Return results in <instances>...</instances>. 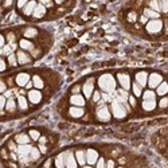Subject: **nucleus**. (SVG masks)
<instances>
[{
  "mask_svg": "<svg viewBox=\"0 0 168 168\" xmlns=\"http://www.w3.org/2000/svg\"><path fill=\"white\" fill-rule=\"evenodd\" d=\"M30 82V76L27 73H20L16 76V83L19 86H26Z\"/></svg>",
  "mask_w": 168,
  "mask_h": 168,
  "instance_id": "2eb2a0df",
  "label": "nucleus"
},
{
  "mask_svg": "<svg viewBox=\"0 0 168 168\" xmlns=\"http://www.w3.org/2000/svg\"><path fill=\"white\" fill-rule=\"evenodd\" d=\"M145 29H147V31L149 34H157L161 31V29H163V22L160 19H152L147 23Z\"/></svg>",
  "mask_w": 168,
  "mask_h": 168,
  "instance_id": "7ed1b4c3",
  "label": "nucleus"
},
{
  "mask_svg": "<svg viewBox=\"0 0 168 168\" xmlns=\"http://www.w3.org/2000/svg\"><path fill=\"white\" fill-rule=\"evenodd\" d=\"M11 94H12V93L10 92V90H8V92H5V93H4V96H5V97H11Z\"/></svg>",
  "mask_w": 168,
  "mask_h": 168,
  "instance_id": "13d9d810",
  "label": "nucleus"
},
{
  "mask_svg": "<svg viewBox=\"0 0 168 168\" xmlns=\"http://www.w3.org/2000/svg\"><path fill=\"white\" fill-rule=\"evenodd\" d=\"M78 161H77V157L74 156L71 152H66V157H65V166L67 168H76Z\"/></svg>",
  "mask_w": 168,
  "mask_h": 168,
  "instance_id": "9d476101",
  "label": "nucleus"
},
{
  "mask_svg": "<svg viewBox=\"0 0 168 168\" xmlns=\"http://www.w3.org/2000/svg\"><path fill=\"white\" fill-rule=\"evenodd\" d=\"M14 39H15V35L14 34H8V40H10V42H14Z\"/></svg>",
  "mask_w": 168,
  "mask_h": 168,
  "instance_id": "3c124183",
  "label": "nucleus"
},
{
  "mask_svg": "<svg viewBox=\"0 0 168 168\" xmlns=\"http://www.w3.org/2000/svg\"><path fill=\"white\" fill-rule=\"evenodd\" d=\"M161 82H163V77L159 73H152L151 76H148V85L151 89H156Z\"/></svg>",
  "mask_w": 168,
  "mask_h": 168,
  "instance_id": "39448f33",
  "label": "nucleus"
},
{
  "mask_svg": "<svg viewBox=\"0 0 168 168\" xmlns=\"http://www.w3.org/2000/svg\"><path fill=\"white\" fill-rule=\"evenodd\" d=\"M144 15L147 18H151V19H159V12H156V11H153L152 8H145L144 10Z\"/></svg>",
  "mask_w": 168,
  "mask_h": 168,
  "instance_id": "5701e85b",
  "label": "nucleus"
},
{
  "mask_svg": "<svg viewBox=\"0 0 168 168\" xmlns=\"http://www.w3.org/2000/svg\"><path fill=\"white\" fill-rule=\"evenodd\" d=\"M45 14H46V7L43 4H38L36 5V8H35V11H34V18H36V19H39V18H42V16H45Z\"/></svg>",
  "mask_w": 168,
  "mask_h": 168,
  "instance_id": "6ab92c4d",
  "label": "nucleus"
},
{
  "mask_svg": "<svg viewBox=\"0 0 168 168\" xmlns=\"http://www.w3.org/2000/svg\"><path fill=\"white\" fill-rule=\"evenodd\" d=\"M27 3H29V0H18V7H19V8H24Z\"/></svg>",
  "mask_w": 168,
  "mask_h": 168,
  "instance_id": "ea45409f",
  "label": "nucleus"
},
{
  "mask_svg": "<svg viewBox=\"0 0 168 168\" xmlns=\"http://www.w3.org/2000/svg\"><path fill=\"white\" fill-rule=\"evenodd\" d=\"M73 92H74V93L79 92V86H76V88H74V89H73Z\"/></svg>",
  "mask_w": 168,
  "mask_h": 168,
  "instance_id": "bf43d9fd",
  "label": "nucleus"
},
{
  "mask_svg": "<svg viewBox=\"0 0 168 168\" xmlns=\"http://www.w3.org/2000/svg\"><path fill=\"white\" fill-rule=\"evenodd\" d=\"M32 85H34V82H31V81H30V82L26 85V88H27V89H31V88H32Z\"/></svg>",
  "mask_w": 168,
  "mask_h": 168,
  "instance_id": "6e6d98bb",
  "label": "nucleus"
},
{
  "mask_svg": "<svg viewBox=\"0 0 168 168\" xmlns=\"http://www.w3.org/2000/svg\"><path fill=\"white\" fill-rule=\"evenodd\" d=\"M29 99L31 104H39V102L42 101V93H40L39 90H30Z\"/></svg>",
  "mask_w": 168,
  "mask_h": 168,
  "instance_id": "9b49d317",
  "label": "nucleus"
},
{
  "mask_svg": "<svg viewBox=\"0 0 168 168\" xmlns=\"http://www.w3.org/2000/svg\"><path fill=\"white\" fill-rule=\"evenodd\" d=\"M5 109H7L8 112H15V109H16V104H15V101L12 98H8L7 99V105H5Z\"/></svg>",
  "mask_w": 168,
  "mask_h": 168,
  "instance_id": "7c9ffc66",
  "label": "nucleus"
},
{
  "mask_svg": "<svg viewBox=\"0 0 168 168\" xmlns=\"http://www.w3.org/2000/svg\"><path fill=\"white\" fill-rule=\"evenodd\" d=\"M36 35H38V30L32 29V27H30V29H27L24 31V36H26V38H35Z\"/></svg>",
  "mask_w": 168,
  "mask_h": 168,
  "instance_id": "bb28decb",
  "label": "nucleus"
},
{
  "mask_svg": "<svg viewBox=\"0 0 168 168\" xmlns=\"http://www.w3.org/2000/svg\"><path fill=\"white\" fill-rule=\"evenodd\" d=\"M83 113H85V110L82 109V106H76V105H73V106L69 109V114L71 117H76V119L82 117Z\"/></svg>",
  "mask_w": 168,
  "mask_h": 168,
  "instance_id": "f8f14e48",
  "label": "nucleus"
},
{
  "mask_svg": "<svg viewBox=\"0 0 168 168\" xmlns=\"http://www.w3.org/2000/svg\"><path fill=\"white\" fill-rule=\"evenodd\" d=\"M98 152L96 151V149H88L86 151V160H88V163L90 164V166H93V164H96L97 163V160H98Z\"/></svg>",
  "mask_w": 168,
  "mask_h": 168,
  "instance_id": "1a4fd4ad",
  "label": "nucleus"
},
{
  "mask_svg": "<svg viewBox=\"0 0 168 168\" xmlns=\"http://www.w3.org/2000/svg\"><path fill=\"white\" fill-rule=\"evenodd\" d=\"M39 141H40V144H45V143H46V137H39Z\"/></svg>",
  "mask_w": 168,
  "mask_h": 168,
  "instance_id": "4d7b16f0",
  "label": "nucleus"
},
{
  "mask_svg": "<svg viewBox=\"0 0 168 168\" xmlns=\"http://www.w3.org/2000/svg\"><path fill=\"white\" fill-rule=\"evenodd\" d=\"M76 157H77V161H78L79 166H83L85 163H88V160H86V152L77 151L76 152Z\"/></svg>",
  "mask_w": 168,
  "mask_h": 168,
  "instance_id": "aec40b11",
  "label": "nucleus"
},
{
  "mask_svg": "<svg viewBox=\"0 0 168 168\" xmlns=\"http://www.w3.org/2000/svg\"><path fill=\"white\" fill-rule=\"evenodd\" d=\"M12 2H14V0H5V2H4V5H5V7H10V5L12 4Z\"/></svg>",
  "mask_w": 168,
  "mask_h": 168,
  "instance_id": "603ef678",
  "label": "nucleus"
},
{
  "mask_svg": "<svg viewBox=\"0 0 168 168\" xmlns=\"http://www.w3.org/2000/svg\"><path fill=\"white\" fill-rule=\"evenodd\" d=\"M39 149H40V152H42V153H45V152L47 151V148H46L45 144H40V145H39Z\"/></svg>",
  "mask_w": 168,
  "mask_h": 168,
  "instance_id": "de8ad7c7",
  "label": "nucleus"
},
{
  "mask_svg": "<svg viewBox=\"0 0 168 168\" xmlns=\"http://www.w3.org/2000/svg\"><path fill=\"white\" fill-rule=\"evenodd\" d=\"M31 149H32V147H31V145H29V144H19V147H18L16 152H18V155H19L20 159H26V157L30 156Z\"/></svg>",
  "mask_w": 168,
  "mask_h": 168,
  "instance_id": "0eeeda50",
  "label": "nucleus"
},
{
  "mask_svg": "<svg viewBox=\"0 0 168 168\" xmlns=\"http://www.w3.org/2000/svg\"><path fill=\"white\" fill-rule=\"evenodd\" d=\"M32 82H34V86H35L36 89H42L43 86H45V83H43V79L40 78L39 76H34L32 77Z\"/></svg>",
  "mask_w": 168,
  "mask_h": 168,
  "instance_id": "a878e982",
  "label": "nucleus"
},
{
  "mask_svg": "<svg viewBox=\"0 0 168 168\" xmlns=\"http://www.w3.org/2000/svg\"><path fill=\"white\" fill-rule=\"evenodd\" d=\"M18 104H19V108L22 110H26L27 108H29V104H27V99L23 97V96H19L18 97Z\"/></svg>",
  "mask_w": 168,
  "mask_h": 168,
  "instance_id": "cd10ccee",
  "label": "nucleus"
},
{
  "mask_svg": "<svg viewBox=\"0 0 168 168\" xmlns=\"http://www.w3.org/2000/svg\"><path fill=\"white\" fill-rule=\"evenodd\" d=\"M159 105H160V108H167L168 106V98H163L160 102H159Z\"/></svg>",
  "mask_w": 168,
  "mask_h": 168,
  "instance_id": "79ce46f5",
  "label": "nucleus"
},
{
  "mask_svg": "<svg viewBox=\"0 0 168 168\" xmlns=\"http://www.w3.org/2000/svg\"><path fill=\"white\" fill-rule=\"evenodd\" d=\"M140 20H141V23H148V18L145 16V15H143V16L140 18Z\"/></svg>",
  "mask_w": 168,
  "mask_h": 168,
  "instance_id": "09e8293b",
  "label": "nucleus"
},
{
  "mask_svg": "<svg viewBox=\"0 0 168 168\" xmlns=\"http://www.w3.org/2000/svg\"><path fill=\"white\" fill-rule=\"evenodd\" d=\"M128 22H136V14L135 12H129L128 14Z\"/></svg>",
  "mask_w": 168,
  "mask_h": 168,
  "instance_id": "a19ab883",
  "label": "nucleus"
},
{
  "mask_svg": "<svg viewBox=\"0 0 168 168\" xmlns=\"http://www.w3.org/2000/svg\"><path fill=\"white\" fill-rule=\"evenodd\" d=\"M117 79H119V82H120V85H121V88H123V89L128 90L130 88V77L128 76V74L120 73L119 76H117Z\"/></svg>",
  "mask_w": 168,
  "mask_h": 168,
  "instance_id": "6e6552de",
  "label": "nucleus"
},
{
  "mask_svg": "<svg viewBox=\"0 0 168 168\" xmlns=\"http://www.w3.org/2000/svg\"><path fill=\"white\" fill-rule=\"evenodd\" d=\"M128 99H129V102H130V105H132V106H136V99H135V97H132V96H129V97H128Z\"/></svg>",
  "mask_w": 168,
  "mask_h": 168,
  "instance_id": "a18cd8bd",
  "label": "nucleus"
},
{
  "mask_svg": "<svg viewBox=\"0 0 168 168\" xmlns=\"http://www.w3.org/2000/svg\"><path fill=\"white\" fill-rule=\"evenodd\" d=\"M97 167L98 168H102V167H105V160L102 157H99L98 160H97Z\"/></svg>",
  "mask_w": 168,
  "mask_h": 168,
  "instance_id": "37998d69",
  "label": "nucleus"
},
{
  "mask_svg": "<svg viewBox=\"0 0 168 168\" xmlns=\"http://www.w3.org/2000/svg\"><path fill=\"white\" fill-rule=\"evenodd\" d=\"M40 149H38V148H34L32 147V149H31V153H30V159L31 160H38V159L40 157Z\"/></svg>",
  "mask_w": 168,
  "mask_h": 168,
  "instance_id": "c756f323",
  "label": "nucleus"
},
{
  "mask_svg": "<svg viewBox=\"0 0 168 168\" xmlns=\"http://www.w3.org/2000/svg\"><path fill=\"white\" fill-rule=\"evenodd\" d=\"M70 104L76 105V106H83L85 105V97H82V96L76 93V94H73L70 97Z\"/></svg>",
  "mask_w": 168,
  "mask_h": 168,
  "instance_id": "4468645a",
  "label": "nucleus"
},
{
  "mask_svg": "<svg viewBox=\"0 0 168 168\" xmlns=\"http://www.w3.org/2000/svg\"><path fill=\"white\" fill-rule=\"evenodd\" d=\"M19 46L22 47V50H29V51H32L34 50V45L27 39H22L19 42Z\"/></svg>",
  "mask_w": 168,
  "mask_h": 168,
  "instance_id": "4be33fe9",
  "label": "nucleus"
},
{
  "mask_svg": "<svg viewBox=\"0 0 168 168\" xmlns=\"http://www.w3.org/2000/svg\"><path fill=\"white\" fill-rule=\"evenodd\" d=\"M15 140H16L18 144H29V143H30V137L27 135H24V133H22V135H18Z\"/></svg>",
  "mask_w": 168,
  "mask_h": 168,
  "instance_id": "393cba45",
  "label": "nucleus"
},
{
  "mask_svg": "<svg viewBox=\"0 0 168 168\" xmlns=\"http://www.w3.org/2000/svg\"><path fill=\"white\" fill-rule=\"evenodd\" d=\"M159 4H160L161 12L167 14V12H168V0H159Z\"/></svg>",
  "mask_w": 168,
  "mask_h": 168,
  "instance_id": "c9c22d12",
  "label": "nucleus"
},
{
  "mask_svg": "<svg viewBox=\"0 0 168 168\" xmlns=\"http://www.w3.org/2000/svg\"><path fill=\"white\" fill-rule=\"evenodd\" d=\"M65 157H66V152H65V153L58 155V157L55 159V166H57L58 168H63V167H66V166H65Z\"/></svg>",
  "mask_w": 168,
  "mask_h": 168,
  "instance_id": "b1692460",
  "label": "nucleus"
},
{
  "mask_svg": "<svg viewBox=\"0 0 168 168\" xmlns=\"http://www.w3.org/2000/svg\"><path fill=\"white\" fill-rule=\"evenodd\" d=\"M50 166H51V161H47V163H45V167H50Z\"/></svg>",
  "mask_w": 168,
  "mask_h": 168,
  "instance_id": "052dcab7",
  "label": "nucleus"
},
{
  "mask_svg": "<svg viewBox=\"0 0 168 168\" xmlns=\"http://www.w3.org/2000/svg\"><path fill=\"white\" fill-rule=\"evenodd\" d=\"M5 105H7V97H5L4 94L0 97V108L2 109H4L5 108Z\"/></svg>",
  "mask_w": 168,
  "mask_h": 168,
  "instance_id": "4c0bfd02",
  "label": "nucleus"
},
{
  "mask_svg": "<svg viewBox=\"0 0 168 168\" xmlns=\"http://www.w3.org/2000/svg\"><path fill=\"white\" fill-rule=\"evenodd\" d=\"M30 137L32 139V140H39L40 135H39L38 130H30Z\"/></svg>",
  "mask_w": 168,
  "mask_h": 168,
  "instance_id": "e433bc0d",
  "label": "nucleus"
},
{
  "mask_svg": "<svg viewBox=\"0 0 168 168\" xmlns=\"http://www.w3.org/2000/svg\"><path fill=\"white\" fill-rule=\"evenodd\" d=\"M4 43H5V38H4V36H2V38H0V46L4 47Z\"/></svg>",
  "mask_w": 168,
  "mask_h": 168,
  "instance_id": "864d4df0",
  "label": "nucleus"
},
{
  "mask_svg": "<svg viewBox=\"0 0 168 168\" xmlns=\"http://www.w3.org/2000/svg\"><path fill=\"white\" fill-rule=\"evenodd\" d=\"M0 66H2V69H0L2 71H4V70H5V61L3 59V58L0 59Z\"/></svg>",
  "mask_w": 168,
  "mask_h": 168,
  "instance_id": "49530a36",
  "label": "nucleus"
},
{
  "mask_svg": "<svg viewBox=\"0 0 168 168\" xmlns=\"http://www.w3.org/2000/svg\"><path fill=\"white\" fill-rule=\"evenodd\" d=\"M11 157H12V159H14V160H16V159H18V157H16V155H14V153H12V155H11Z\"/></svg>",
  "mask_w": 168,
  "mask_h": 168,
  "instance_id": "e2e57ef3",
  "label": "nucleus"
},
{
  "mask_svg": "<svg viewBox=\"0 0 168 168\" xmlns=\"http://www.w3.org/2000/svg\"><path fill=\"white\" fill-rule=\"evenodd\" d=\"M98 86L101 90L106 93H112L116 89V79L113 78L112 74H102L98 78Z\"/></svg>",
  "mask_w": 168,
  "mask_h": 168,
  "instance_id": "f257e3e1",
  "label": "nucleus"
},
{
  "mask_svg": "<svg viewBox=\"0 0 168 168\" xmlns=\"http://www.w3.org/2000/svg\"><path fill=\"white\" fill-rule=\"evenodd\" d=\"M143 97H144V99H156V93L152 92V90H147V92H144Z\"/></svg>",
  "mask_w": 168,
  "mask_h": 168,
  "instance_id": "72a5a7b5",
  "label": "nucleus"
},
{
  "mask_svg": "<svg viewBox=\"0 0 168 168\" xmlns=\"http://www.w3.org/2000/svg\"><path fill=\"white\" fill-rule=\"evenodd\" d=\"M65 0H55V3H57V4H61V3H63Z\"/></svg>",
  "mask_w": 168,
  "mask_h": 168,
  "instance_id": "680f3d73",
  "label": "nucleus"
},
{
  "mask_svg": "<svg viewBox=\"0 0 168 168\" xmlns=\"http://www.w3.org/2000/svg\"><path fill=\"white\" fill-rule=\"evenodd\" d=\"M96 116H97V119L99 121H109L110 120V110L108 109L106 105H101L99 108H97V110H96Z\"/></svg>",
  "mask_w": 168,
  "mask_h": 168,
  "instance_id": "20e7f679",
  "label": "nucleus"
},
{
  "mask_svg": "<svg viewBox=\"0 0 168 168\" xmlns=\"http://www.w3.org/2000/svg\"><path fill=\"white\" fill-rule=\"evenodd\" d=\"M149 8H152V10L156 12H160L161 8H160V4H159V0H151L149 2Z\"/></svg>",
  "mask_w": 168,
  "mask_h": 168,
  "instance_id": "473e14b6",
  "label": "nucleus"
},
{
  "mask_svg": "<svg viewBox=\"0 0 168 168\" xmlns=\"http://www.w3.org/2000/svg\"><path fill=\"white\" fill-rule=\"evenodd\" d=\"M92 97H93V101H94V102H98L99 98H101V93H99V92H94Z\"/></svg>",
  "mask_w": 168,
  "mask_h": 168,
  "instance_id": "58836bf2",
  "label": "nucleus"
},
{
  "mask_svg": "<svg viewBox=\"0 0 168 168\" xmlns=\"http://www.w3.org/2000/svg\"><path fill=\"white\" fill-rule=\"evenodd\" d=\"M106 166H108V167H114V161H113V160H109L108 163H106Z\"/></svg>",
  "mask_w": 168,
  "mask_h": 168,
  "instance_id": "5fc2aeb1",
  "label": "nucleus"
},
{
  "mask_svg": "<svg viewBox=\"0 0 168 168\" xmlns=\"http://www.w3.org/2000/svg\"><path fill=\"white\" fill-rule=\"evenodd\" d=\"M0 92H2V93L7 92V86H5V83L3 82V81H2V83H0Z\"/></svg>",
  "mask_w": 168,
  "mask_h": 168,
  "instance_id": "c03bdc74",
  "label": "nucleus"
},
{
  "mask_svg": "<svg viewBox=\"0 0 168 168\" xmlns=\"http://www.w3.org/2000/svg\"><path fill=\"white\" fill-rule=\"evenodd\" d=\"M18 61H19V63L20 65H26V63H30L31 62V58H30V55H27L24 51H22V50H19L18 51Z\"/></svg>",
  "mask_w": 168,
  "mask_h": 168,
  "instance_id": "f3484780",
  "label": "nucleus"
},
{
  "mask_svg": "<svg viewBox=\"0 0 168 168\" xmlns=\"http://www.w3.org/2000/svg\"><path fill=\"white\" fill-rule=\"evenodd\" d=\"M82 92H83V96H85L86 98L92 97L93 93H94V82H93V79H88L85 83H83Z\"/></svg>",
  "mask_w": 168,
  "mask_h": 168,
  "instance_id": "423d86ee",
  "label": "nucleus"
},
{
  "mask_svg": "<svg viewBox=\"0 0 168 168\" xmlns=\"http://www.w3.org/2000/svg\"><path fill=\"white\" fill-rule=\"evenodd\" d=\"M14 49H15V45L4 46V47H2V55H10V54H12Z\"/></svg>",
  "mask_w": 168,
  "mask_h": 168,
  "instance_id": "2f4dec72",
  "label": "nucleus"
},
{
  "mask_svg": "<svg viewBox=\"0 0 168 168\" xmlns=\"http://www.w3.org/2000/svg\"><path fill=\"white\" fill-rule=\"evenodd\" d=\"M156 89H157L156 90V94H159V96H166L167 93H168V83L167 82H161Z\"/></svg>",
  "mask_w": 168,
  "mask_h": 168,
  "instance_id": "412c9836",
  "label": "nucleus"
},
{
  "mask_svg": "<svg viewBox=\"0 0 168 168\" xmlns=\"http://www.w3.org/2000/svg\"><path fill=\"white\" fill-rule=\"evenodd\" d=\"M141 106H143L144 110H147V112L153 110V109L156 108V99H144Z\"/></svg>",
  "mask_w": 168,
  "mask_h": 168,
  "instance_id": "dca6fc26",
  "label": "nucleus"
},
{
  "mask_svg": "<svg viewBox=\"0 0 168 168\" xmlns=\"http://www.w3.org/2000/svg\"><path fill=\"white\" fill-rule=\"evenodd\" d=\"M136 82H137L140 86L144 88V86L148 83V74L145 73V71H140V73H137L136 74Z\"/></svg>",
  "mask_w": 168,
  "mask_h": 168,
  "instance_id": "ddd939ff",
  "label": "nucleus"
},
{
  "mask_svg": "<svg viewBox=\"0 0 168 168\" xmlns=\"http://www.w3.org/2000/svg\"><path fill=\"white\" fill-rule=\"evenodd\" d=\"M36 3L34 2V0H31V2H29L26 4V7L23 8V12H24V15H32L34 14V11H35V8H36Z\"/></svg>",
  "mask_w": 168,
  "mask_h": 168,
  "instance_id": "a211bd4d",
  "label": "nucleus"
},
{
  "mask_svg": "<svg viewBox=\"0 0 168 168\" xmlns=\"http://www.w3.org/2000/svg\"><path fill=\"white\" fill-rule=\"evenodd\" d=\"M8 147H10V149H11V151H16V147H15V144H14V143H10V144H8Z\"/></svg>",
  "mask_w": 168,
  "mask_h": 168,
  "instance_id": "8fccbe9b",
  "label": "nucleus"
},
{
  "mask_svg": "<svg viewBox=\"0 0 168 168\" xmlns=\"http://www.w3.org/2000/svg\"><path fill=\"white\" fill-rule=\"evenodd\" d=\"M110 110H112V114H113L116 119H124L126 116V108L123 102H120L119 99H114L112 101V105H110Z\"/></svg>",
  "mask_w": 168,
  "mask_h": 168,
  "instance_id": "f03ea898",
  "label": "nucleus"
},
{
  "mask_svg": "<svg viewBox=\"0 0 168 168\" xmlns=\"http://www.w3.org/2000/svg\"><path fill=\"white\" fill-rule=\"evenodd\" d=\"M132 90H133V94H135L136 97H140V96L143 94V92H141V90H143V86H140L137 82H135V83L132 85Z\"/></svg>",
  "mask_w": 168,
  "mask_h": 168,
  "instance_id": "c85d7f7f",
  "label": "nucleus"
},
{
  "mask_svg": "<svg viewBox=\"0 0 168 168\" xmlns=\"http://www.w3.org/2000/svg\"><path fill=\"white\" fill-rule=\"evenodd\" d=\"M8 63H10L11 66H16V65L19 63V61H18V55H15V54L8 55Z\"/></svg>",
  "mask_w": 168,
  "mask_h": 168,
  "instance_id": "f704fd0d",
  "label": "nucleus"
}]
</instances>
